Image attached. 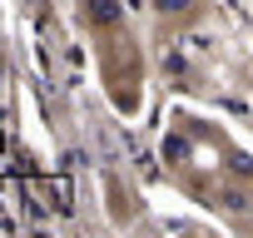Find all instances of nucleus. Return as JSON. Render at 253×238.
Returning a JSON list of instances; mask_svg holds the SVG:
<instances>
[{"label":"nucleus","mask_w":253,"mask_h":238,"mask_svg":"<svg viewBox=\"0 0 253 238\" xmlns=\"http://www.w3.org/2000/svg\"><path fill=\"white\" fill-rule=\"evenodd\" d=\"M159 5V15H184V10H194V0H154Z\"/></svg>","instance_id":"1"},{"label":"nucleus","mask_w":253,"mask_h":238,"mask_svg":"<svg viewBox=\"0 0 253 238\" xmlns=\"http://www.w3.org/2000/svg\"><path fill=\"white\" fill-rule=\"evenodd\" d=\"M89 10H94V20H114V5H109V0H94Z\"/></svg>","instance_id":"2"}]
</instances>
